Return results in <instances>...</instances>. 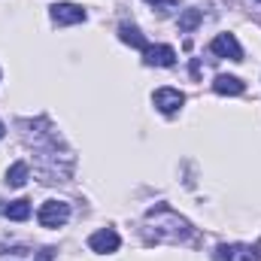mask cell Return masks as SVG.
<instances>
[{
	"mask_svg": "<svg viewBox=\"0 0 261 261\" xmlns=\"http://www.w3.org/2000/svg\"><path fill=\"white\" fill-rule=\"evenodd\" d=\"M146 222L149 225H155L158 231L152 234L155 240H186L189 237V222L186 219H179L173 210H167V206H158V210H149V216H146Z\"/></svg>",
	"mask_w": 261,
	"mask_h": 261,
	"instance_id": "1",
	"label": "cell"
},
{
	"mask_svg": "<svg viewBox=\"0 0 261 261\" xmlns=\"http://www.w3.org/2000/svg\"><path fill=\"white\" fill-rule=\"evenodd\" d=\"M67 219H70V203H64V200H46L37 213V222L43 228H61Z\"/></svg>",
	"mask_w": 261,
	"mask_h": 261,
	"instance_id": "2",
	"label": "cell"
},
{
	"mask_svg": "<svg viewBox=\"0 0 261 261\" xmlns=\"http://www.w3.org/2000/svg\"><path fill=\"white\" fill-rule=\"evenodd\" d=\"M210 52L219 55V58H231V61H243V49L237 43L234 34H219L213 43H210Z\"/></svg>",
	"mask_w": 261,
	"mask_h": 261,
	"instance_id": "3",
	"label": "cell"
},
{
	"mask_svg": "<svg viewBox=\"0 0 261 261\" xmlns=\"http://www.w3.org/2000/svg\"><path fill=\"white\" fill-rule=\"evenodd\" d=\"M119 234L113 231V228H103V231H94L91 237H88V246L94 249V252H100V255H110V252H116L119 249Z\"/></svg>",
	"mask_w": 261,
	"mask_h": 261,
	"instance_id": "4",
	"label": "cell"
},
{
	"mask_svg": "<svg viewBox=\"0 0 261 261\" xmlns=\"http://www.w3.org/2000/svg\"><path fill=\"white\" fill-rule=\"evenodd\" d=\"M216 261H261V258L252 246L231 243V246H219V249H216Z\"/></svg>",
	"mask_w": 261,
	"mask_h": 261,
	"instance_id": "5",
	"label": "cell"
},
{
	"mask_svg": "<svg viewBox=\"0 0 261 261\" xmlns=\"http://www.w3.org/2000/svg\"><path fill=\"white\" fill-rule=\"evenodd\" d=\"M52 21L55 24H79L85 21V9L76 3H55L52 6Z\"/></svg>",
	"mask_w": 261,
	"mask_h": 261,
	"instance_id": "6",
	"label": "cell"
},
{
	"mask_svg": "<svg viewBox=\"0 0 261 261\" xmlns=\"http://www.w3.org/2000/svg\"><path fill=\"white\" fill-rule=\"evenodd\" d=\"M143 61L149 67H173L176 64V52L170 46H146L143 49Z\"/></svg>",
	"mask_w": 261,
	"mask_h": 261,
	"instance_id": "7",
	"label": "cell"
},
{
	"mask_svg": "<svg viewBox=\"0 0 261 261\" xmlns=\"http://www.w3.org/2000/svg\"><path fill=\"white\" fill-rule=\"evenodd\" d=\"M182 103H186V94L176 91V88H158V91H155V107H158L161 113H176Z\"/></svg>",
	"mask_w": 261,
	"mask_h": 261,
	"instance_id": "8",
	"label": "cell"
},
{
	"mask_svg": "<svg viewBox=\"0 0 261 261\" xmlns=\"http://www.w3.org/2000/svg\"><path fill=\"white\" fill-rule=\"evenodd\" d=\"M213 88H216L219 94H243V91H246V85H243L237 76H216Z\"/></svg>",
	"mask_w": 261,
	"mask_h": 261,
	"instance_id": "9",
	"label": "cell"
},
{
	"mask_svg": "<svg viewBox=\"0 0 261 261\" xmlns=\"http://www.w3.org/2000/svg\"><path fill=\"white\" fill-rule=\"evenodd\" d=\"M28 173H31V167H28V161H15L9 170H6V182L12 186V189H21L24 182H28Z\"/></svg>",
	"mask_w": 261,
	"mask_h": 261,
	"instance_id": "10",
	"label": "cell"
},
{
	"mask_svg": "<svg viewBox=\"0 0 261 261\" xmlns=\"http://www.w3.org/2000/svg\"><path fill=\"white\" fill-rule=\"evenodd\" d=\"M119 40H122V43H128V46H134V49H146V46H149V43H146V37H143L134 24H122V28H119Z\"/></svg>",
	"mask_w": 261,
	"mask_h": 261,
	"instance_id": "11",
	"label": "cell"
},
{
	"mask_svg": "<svg viewBox=\"0 0 261 261\" xmlns=\"http://www.w3.org/2000/svg\"><path fill=\"white\" fill-rule=\"evenodd\" d=\"M3 213H6V219H12V222H24V219L31 216V200H24V197H21V200H12Z\"/></svg>",
	"mask_w": 261,
	"mask_h": 261,
	"instance_id": "12",
	"label": "cell"
},
{
	"mask_svg": "<svg viewBox=\"0 0 261 261\" xmlns=\"http://www.w3.org/2000/svg\"><path fill=\"white\" fill-rule=\"evenodd\" d=\"M197 24H200V12H197V9H186V12L179 15V31H182V34L195 31Z\"/></svg>",
	"mask_w": 261,
	"mask_h": 261,
	"instance_id": "13",
	"label": "cell"
},
{
	"mask_svg": "<svg viewBox=\"0 0 261 261\" xmlns=\"http://www.w3.org/2000/svg\"><path fill=\"white\" fill-rule=\"evenodd\" d=\"M55 258V249H43L40 255H37V261H52Z\"/></svg>",
	"mask_w": 261,
	"mask_h": 261,
	"instance_id": "14",
	"label": "cell"
},
{
	"mask_svg": "<svg viewBox=\"0 0 261 261\" xmlns=\"http://www.w3.org/2000/svg\"><path fill=\"white\" fill-rule=\"evenodd\" d=\"M3 134H6V128H3V122H0V140H3Z\"/></svg>",
	"mask_w": 261,
	"mask_h": 261,
	"instance_id": "15",
	"label": "cell"
},
{
	"mask_svg": "<svg viewBox=\"0 0 261 261\" xmlns=\"http://www.w3.org/2000/svg\"><path fill=\"white\" fill-rule=\"evenodd\" d=\"M149 3H155V0H149Z\"/></svg>",
	"mask_w": 261,
	"mask_h": 261,
	"instance_id": "16",
	"label": "cell"
}]
</instances>
